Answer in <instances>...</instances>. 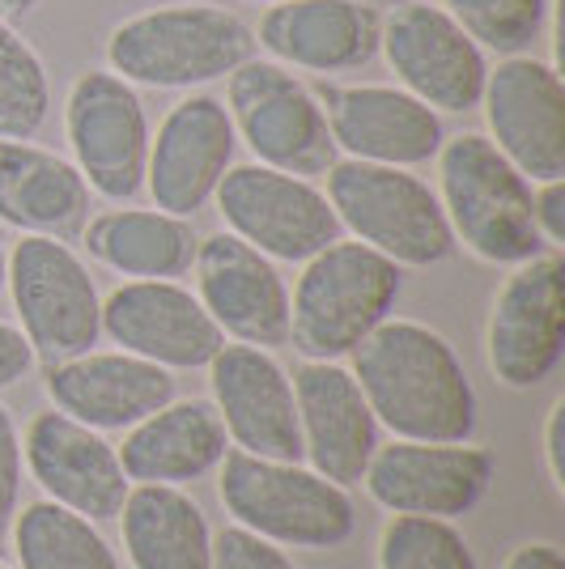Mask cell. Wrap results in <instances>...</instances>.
I'll list each match as a JSON object with an SVG mask.
<instances>
[{
  "label": "cell",
  "instance_id": "cell-2",
  "mask_svg": "<svg viewBox=\"0 0 565 569\" xmlns=\"http://www.w3.org/2000/svg\"><path fill=\"white\" fill-rule=\"evenodd\" d=\"M256 56L251 26L226 4H153L107 34V69L141 90H196L230 77Z\"/></svg>",
  "mask_w": 565,
  "mask_h": 569
},
{
  "label": "cell",
  "instance_id": "cell-16",
  "mask_svg": "<svg viewBox=\"0 0 565 569\" xmlns=\"http://www.w3.org/2000/svg\"><path fill=\"white\" fill-rule=\"evenodd\" d=\"M328 132L336 141V153L354 162H375V167H404L417 170L438 158L447 141L443 116L425 107L400 86L387 81H357V86H336L324 81L319 90Z\"/></svg>",
  "mask_w": 565,
  "mask_h": 569
},
{
  "label": "cell",
  "instance_id": "cell-3",
  "mask_svg": "<svg viewBox=\"0 0 565 569\" xmlns=\"http://www.w3.org/2000/svg\"><path fill=\"white\" fill-rule=\"evenodd\" d=\"M438 200L455 242L480 263L515 268L541 251H553L532 217V179L485 132H459L438 149Z\"/></svg>",
  "mask_w": 565,
  "mask_h": 569
},
{
  "label": "cell",
  "instance_id": "cell-13",
  "mask_svg": "<svg viewBox=\"0 0 565 569\" xmlns=\"http://www.w3.org/2000/svg\"><path fill=\"white\" fill-rule=\"evenodd\" d=\"M489 141L532 183L565 179V81L553 60L532 51L489 64L480 94Z\"/></svg>",
  "mask_w": 565,
  "mask_h": 569
},
{
  "label": "cell",
  "instance_id": "cell-19",
  "mask_svg": "<svg viewBox=\"0 0 565 569\" xmlns=\"http://www.w3.org/2000/svg\"><path fill=\"white\" fill-rule=\"evenodd\" d=\"M196 298L212 315L221 336L238 345L277 349L289 345V284L281 268L259 256L251 242L221 230L196 247Z\"/></svg>",
  "mask_w": 565,
  "mask_h": 569
},
{
  "label": "cell",
  "instance_id": "cell-12",
  "mask_svg": "<svg viewBox=\"0 0 565 569\" xmlns=\"http://www.w3.org/2000/svg\"><path fill=\"white\" fill-rule=\"evenodd\" d=\"M565 353V260L541 251L515 263L502 281L485 328V357L502 387L532 391L562 366Z\"/></svg>",
  "mask_w": 565,
  "mask_h": 569
},
{
  "label": "cell",
  "instance_id": "cell-33",
  "mask_svg": "<svg viewBox=\"0 0 565 569\" xmlns=\"http://www.w3.org/2000/svg\"><path fill=\"white\" fill-rule=\"evenodd\" d=\"M22 429L13 421V412L0 403V548L13 531V519L22 510Z\"/></svg>",
  "mask_w": 565,
  "mask_h": 569
},
{
  "label": "cell",
  "instance_id": "cell-6",
  "mask_svg": "<svg viewBox=\"0 0 565 569\" xmlns=\"http://www.w3.org/2000/svg\"><path fill=\"white\" fill-rule=\"evenodd\" d=\"M328 179V204L336 209L340 230H349L357 242L375 247L400 268H434L450 260L459 247L450 234L438 191L422 174L404 167H375L336 158Z\"/></svg>",
  "mask_w": 565,
  "mask_h": 569
},
{
  "label": "cell",
  "instance_id": "cell-1",
  "mask_svg": "<svg viewBox=\"0 0 565 569\" xmlns=\"http://www.w3.org/2000/svg\"><path fill=\"white\" fill-rule=\"evenodd\" d=\"M349 357L378 429L408 442H472L476 391L443 332L391 315Z\"/></svg>",
  "mask_w": 565,
  "mask_h": 569
},
{
  "label": "cell",
  "instance_id": "cell-25",
  "mask_svg": "<svg viewBox=\"0 0 565 569\" xmlns=\"http://www.w3.org/2000/svg\"><path fill=\"white\" fill-rule=\"evenodd\" d=\"M119 463L132 485H191L217 472L230 451L226 426L212 400H170L141 426L123 429Z\"/></svg>",
  "mask_w": 565,
  "mask_h": 569
},
{
  "label": "cell",
  "instance_id": "cell-28",
  "mask_svg": "<svg viewBox=\"0 0 565 569\" xmlns=\"http://www.w3.org/2000/svg\"><path fill=\"white\" fill-rule=\"evenodd\" d=\"M13 552L22 569H123L98 522L39 498L13 519Z\"/></svg>",
  "mask_w": 565,
  "mask_h": 569
},
{
  "label": "cell",
  "instance_id": "cell-17",
  "mask_svg": "<svg viewBox=\"0 0 565 569\" xmlns=\"http://www.w3.org/2000/svg\"><path fill=\"white\" fill-rule=\"evenodd\" d=\"M205 370H209L212 408H217L235 451L303 463L294 379L272 357V349L235 340V345H221Z\"/></svg>",
  "mask_w": 565,
  "mask_h": 569
},
{
  "label": "cell",
  "instance_id": "cell-14",
  "mask_svg": "<svg viewBox=\"0 0 565 569\" xmlns=\"http://www.w3.org/2000/svg\"><path fill=\"white\" fill-rule=\"evenodd\" d=\"M497 459L472 442H378L370 468L361 476L366 493L391 515L422 519H459L476 510L494 489Z\"/></svg>",
  "mask_w": 565,
  "mask_h": 569
},
{
  "label": "cell",
  "instance_id": "cell-9",
  "mask_svg": "<svg viewBox=\"0 0 565 569\" xmlns=\"http://www.w3.org/2000/svg\"><path fill=\"white\" fill-rule=\"evenodd\" d=\"M149 137L153 128L137 86L111 69H86L72 77L65 98V141L72 153L69 162L95 196L111 204L141 196Z\"/></svg>",
  "mask_w": 565,
  "mask_h": 569
},
{
  "label": "cell",
  "instance_id": "cell-34",
  "mask_svg": "<svg viewBox=\"0 0 565 569\" xmlns=\"http://www.w3.org/2000/svg\"><path fill=\"white\" fill-rule=\"evenodd\" d=\"M532 217H536V230L541 238L562 251L565 242V179H548V183H536L532 188Z\"/></svg>",
  "mask_w": 565,
  "mask_h": 569
},
{
  "label": "cell",
  "instance_id": "cell-32",
  "mask_svg": "<svg viewBox=\"0 0 565 569\" xmlns=\"http://www.w3.org/2000/svg\"><path fill=\"white\" fill-rule=\"evenodd\" d=\"M212 569H298L281 545L264 540L247 527H226L212 536Z\"/></svg>",
  "mask_w": 565,
  "mask_h": 569
},
{
  "label": "cell",
  "instance_id": "cell-31",
  "mask_svg": "<svg viewBox=\"0 0 565 569\" xmlns=\"http://www.w3.org/2000/svg\"><path fill=\"white\" fill-rule=\"evenodd\" d=\"M438 4L494 56L532 51L553 13V0H438Z\"/></svg>",
  "mask_w": 565,
  "mask_h": 569
},
{
  "label": "cell",
  "instance_id": "cell-37",
  "mask_svg": "<svg viewBox=\"0 0 565 569\" xmlns=\"http://www.w3.org/2000/svg\"><path fill=\"white\" fill-rule=\"evenodd\" d=\"M562 417H565V400H557L548 408V421H544V459H548V476L553 485L565 489V468H562Z\"/></svg>",
  "mask_w": 565,
  "mask_h": 569
},
{
  "label": "cell",
  "instance_id": "cell-20",
  "mask_svg": "<svg viewBox=\"0 0 565 569\" xmlns=\"http://www.w3.org/2000/svg\"><path fill=\"white\" fill-rule=\"evenodd\" d=\"M102 336L162 370H200L226 345L196 289L179 281H123L102 298Z\"/></svg>",
  "mask_w": 565,
  "mask_h": 569
},
{
  "label": "cell",
  "instance_id": "cell-40",
  "mask_svg": "<svg viewBox=\"0 0 565 569\" xmlns=\"http://www.w3.org/2000/svg\"><path fill=\"white\" fill-rule=\"evenodd\" d=\"M238 4H264L268 9V4H281V0H238Z\"/></svg>",
  "mask_w": 565,
  "mask_h": 569
},
{
  "label": "cell",
  "instance_id": "cell-35",
  "mask_svg": "<svg viewBox=\"0 0 565 569\" xmlns=\"http://www.w3.org/2000/svg\"><path fill=\"white\" fill-rule=\"evenodd\" d=\"M34 349L22 336L18 323H0V391H9L13 382H22L34 370Z\"/></svg>",
  "mask_w": 565,
  "mask_h": 569
},
{
  "label": "cell",
  "instance_id": "cell-21",
  "mask_svg": "<svg viewBox=\"0 0 565 569\" xmlns=\"http://www.w3.org/2000/svg\"><path fill=\"white\" fill-rule=\"evenodd\" d=\"M256 51L294 72L345 77L378 56L383 13L366 0H281L259 13Z\"/></svg>",
  "mask_w": 565,
  "mask_h": 569
},
{
  "label": "cell",
  "instance_id": "cell-11",
  "mask_svg": "<svg viewBox=\"0 0 565 569\" xmlns=\"http://www.w3.org/2000/svg\"><path fill=\"white\" fill-rule=\"evenodd\" d=\"M217 213L226 230L251 242L272 263H307L345 238L324 188L303 174H285L264 162L230 167L217 183Z\"/></svg>",
  "mask_w": 565,
  "mask_h": 569
},
{
  "label": "cell",
  "instance_id": "cell-7",
  "mask_svg": "<svg viewBox=\"0 0 565 569\" xmlns=\"http://www.w3.org/2000/svg\"><path fill=\"white\" fill-rule=\"evenodd\" d=\"M226 81V111L235 119L238 141H247L256 162L303 179H319L336 167L340 153L328 132L324 102L298 72L251 56Z\"/></svg>",
  "mask_w": 565,
  "mask_h": 569
},
{
  "label": "cell",
  "instance_id": "cell-10",
  "mask_svg": "<svg viewBox=\"0 0 565 569\" xmlns=\"http://www.w3.org/2000/svg\"><path fill=\"white\" fill-rule=\"evenodd\" d=\"M378 56L396 86L438 116H468L489 81V51L450 18L438 0H400L383 13Z\"/></svg>",
  "mask_w": 565,
  "mask_h": 569
},
{
  "label": "cell",
  "instance_id": "cell-4",
  "mask_svg": "<svg viewBox=\"0 0 565 569\" xmlns=\"http://www.w3.org/2000/svg\"><path fill=\"white\" fill-rule=\"evenodd\" d=\"M404 268L357 238H336L303 263L289 293V340L307 361H340L391 319Z\"/></svg>",
  "mask_w": 565,
  "mask_h": 569
},
{
  "label": "cell",
  "instance_id": "cell-18",
  "mask_svg": "<svg viewBox=\"0 0 565 569\" xmlns=\"http://www.w3.org/2000/svg\"><path fill=\"white\" fill-rule=\"evenodd\" d=\"M22 463L43 498L65 506L90 522L119 519L132 480L119 463V451L107 433L72 421L69 412L48 408L22 433Z\"/></svg>",
  "mask_w": 565,
  "mask_h": 569
},
{
  "label": "cell",
  "instance_id": "cell-38",
  "mask_svg": "<svg viewBox=\"0 0 565 569\" xmlns=\"http://www.w3.org/2000/svg\"><path fill=\"white\" fill-rule=\"evenodd\" d=\"M39 4H43V0H0V18H4V22H22Z\"/></svg>",
  "mask_w": 565,
  "mask_h": 569
},
{
  "label": "cell",
  "instance_id": "cell-24",
  "mask_svg": "<svg viewBox=\"0 0 565 569\" xmlns=\"http://www.w3.org/2000/svg\"><path fill=\"white\" fill-rule=\"evenodd\" d=\"M90 183L65 153L34 141H0V221L69 242L90 221Z\"/></svg>",
  "mask_w": 565,
  "mask_h": 569
},
{
  "label": "cell",
  "instance_id": "cell-29",
  "mask_svg": "<svg viewBox=\"0 0 565 569\" xmlns=\"http://www.w3.org/2000/svg\"><path fill=\"white\" fill-rule=\"evenodd\" d=\"M51 119V77L22 30L0 18V141H34Z\"/></svg>",
  "mask_w": 565,
  "mask_h": 569
},
{
  "label": "cell",
  "instance_id": "cell-23",
  "mask_svg": "<svg viewBox=\"0 0 565 569\" xmlns=\"http://www.w3.org/2000/svg\"><path fill=\"white\" fill-rule=\"evenodd\" d=\"M48 396L51 408L69 412L72 421L98 433H123L175 400V370H162L123 349H90L69 361H51Z\"/></svg>",
  "mask_w": 565,
  "mask_h": 569
},
{
  "label": "cell",
  "instance_id": "cell-5",
  "mask_svg": "<svg viewBox=\"0 0 565 569\" xmlns=\"http://www.w3.org/2000/svg\"><path fill=\"white\" fill-rule=\"evenodd\" d=\"M217 493L238 527L281 548H340L357 531L349 489L307 463L226 451L217 463Z\"/></svg>",
  "mask_w": 565,
  "mask_h": 569
},
{
  "label": "cell",
  "instance_id": "cell-30",
  "mask_svg": "<svg viewBox=\"0 0 565 569\" xmlns=\"http://www.w3.org/2000/svg\"><path fill=\"white\" fill-rule=\"evenodd\" d=\"M378 569H476V557L450 519L391 515L378 536Z\"/></svg>",
  "mask_w": 565,
  "mask_h": 569
},
{
  "label": "cell",
  "instance_id": "cell-8",
  "mask_svg": "<svg viewBox=\"0 0 565 569\" xmlns=\"http://www.w3.org/2000/svg\"><path fill=\"white\" fill-rule=\"evenodd\" d=\"M4 289L13 293L18 328L48 366L90 353L102 340V293L69 242L22 234L9 251Z\"/></svg>",
  "mask_w": 565,
  "mask_h": 569
},
{
  "label": "cell",
  "instance_id": "cell-26",
  "mask_svg": "<svg viewBox=\"0 0 565 569\" xmlns=\"http://www.w3.org/2000/svg\"><path fill=\"white\" fill-rule=\"evenodd\" d=\"M119 531L132 569H212V527L179 485H132Z\"/></svg>",
  "mask_w": 565,
  "mask_h": 569
},
{
  "label": "cell",
  "instance_id": "cell-15",
  "mask_svg": "<svg viewBox=\"0 0 565 569\" xmlns=\"http://www.w3.org/2000/svg\"><path fill=\"white\" fill-rule=\"evenodd\" d=\"M238 132L226 102L217 94L179 98L149 137L145 191L153 209L170 217H196L212 196L226 170L235 167Z\"/></svg>",
  "mask_w": 565,
  "mask_h": 569
},
{
  "label": "cell",
  "instance_id": "cell-41",
  "mask_svg": "<svg viewBox=\"0 0 565 569\" xmlns=\"http://www.w3.org/2000/svg\"><path fill=\"white\" fill-rule=\"evenodd\" d=\"M0 569H9V566H4V561H0Z\"/></svg>",
  "mask_w": 565,
  "mask_h": 569
},
{
  "label": "cell",
  "instance_id": "cell-27",
  "mask_svg": "<svg viewBox=\"0 0 565 569\" xmlns=\"http://www.w3.org/2000/svg\"><path fill=\"white\" fill-rule=\"evenodd\" d=\"M81 242L90 260L132 281L184 277L200 247L188 217H170L162 209H107L86 221Z\"/></svg>",
  "mask_w": 565,
  "mask_h": 569
},
{
  "label": "cell",
  "instance_id": "cell-36",
  "mask_svg": "<svg viewBox=\"0 0 565 569\" xmlns=\"http://www.w3.org/2000/svg\"><path fill=\"white\" fill-rule=\"evenodd\" d=\"M506 569H565V557L557 545L548 540H532V545H518L506 557Z\"/></svg>",
  "mask_w": 565,
  "mask_h": 569
},
{
  "label": "cell",
  "instance_id": "cell-39",
  "mask_svg": "<svg viewBox=\"0 0 565 569\" xmlns=\"http://www.w3.org/2000/svg\"><path fill=\"white\" fill-rule=\"evenodd\" d=\"M4 281H9V256L0 251V293H4Z\"/></svg>",
  "mask_w": 565,
  "mask_h": 569
},
{
  "label": "cell",
  "instance_id": "cell-22",
  "mask_svg": "<svg viewBox=\"0 0 565 569\" xmlns=\"http://www.w3.org/2000/svg\"><path fill=\"white\" fill-rule=\"evenodd\" d=\"M298 429L307 468L331 485H361L378 451V421L357 387L354 370L340 361H303L294 375Z\"/></svg>",
  "mask_w": 565,
  "mask_h": 569
}]
</instances>
